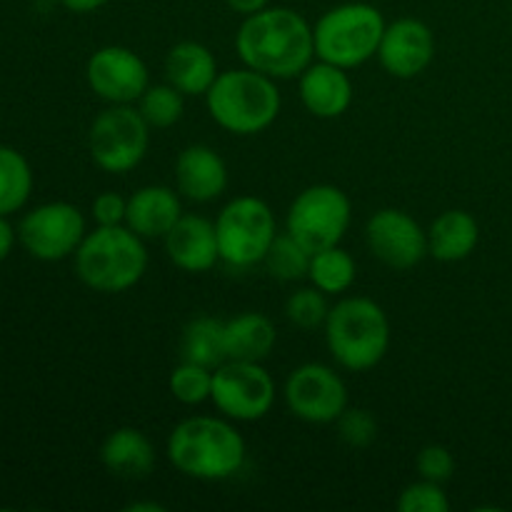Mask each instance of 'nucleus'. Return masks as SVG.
I'll use <instances>...</instances> for the list:
<instances>
[{
  "label": "nucleus",
  "instance_id": "1a4fd4ad",
  "mask_svg": "<svg viewBox=\"0 0 512 512\" xmlns=\"http://www.w3.org/2000/svg\"><path fill=\"white\" fill-rule=\"evenodd\" d=\"M353 220V203L338 185L318 183L295 195L285 215V233L310 253L340 245Z\"/></svg>",
  "mask_w": 512,
  "mask_h": 512
},
{
  "label": "nucleus",
  "instance_id": "4c0bfd02",
  "mask_svg": "<svg viewBox=\"0 0 512 512\" xmlns=\"http://www.w3.org/2000/svg\"><path fill=\"white\" fill-rule=\"evenodd\" d=\"M125 512H165V505L160 503H133L125 508Z\"/></svg>",
  "mask_w": 512,
  "mask_h": 512
},
{
  "label": "nucleus",
  "instance_id": "39448f33",
  "mask_svg": "<svg viewBox=\"0 0 512 512\" xmlns=\"http://www.w3.org/2000/svg\"><path fill=\"white\" fill-rule=\"evenodd\" d=\"M215 123L233 135H258L278 120L283 98L275 78L253 68L225 70L205 93Z\"/></svg>",
  "mask_w": 512,
  "mask_h": 512
},
{
  "label": "nucleus",
  "instance_id": "6e6552de",
  "mask_svg": "<svg viewBox=\"0 0 512 512\" xmlns=\"http://www.w3.org/2000/svg\"><path fill=\"white\" fill-rule=\"evenodd\" d=\"M150 125L135 105H108L88 130V150L100 170L125 175L148 155Z\"/></svg>",
  "mask_w": 512,
  "mask_h": 512
},
{
  "label": "nucleus",
  "instance_id": "dca6fc26",
  "mask_svg": "<svg viewBox=\"0 0 512 512\" xmlns=\"http://www.w3.org/2000/svg\"><path fill=\"white\" fill-rule=\"evenodd\" d=\"M163 240L170 263L185 273H208L218 265L220 245L215 220L198 213H183Z\"/></svg>",
  "mask_w": 512,
  "mask_h": 512
},
{
  "label": "nucleus",
  "instance_id": "b1692460",
  "mask_svg": "<svg viewBox=\"0 0 512 512\" xmlns=\"http://www.w3.org/2000/svg\"><path fill=\"white\" fill-rule=\"evenodd\" d=\"M225 320L213 318V315H198L183 328L180 338V360L185 363L203 365V368L215 370L225 363Z\"/></svg>",
  "mask_w": 512,
  "mask_h": 512
},
{
  "label": "nucleus",
  "instance_id": "72a5a7b5",
  "mask_svg": "<svg viewBox=\"0 0 512 512\" xmlns=\"http://www.w3.org/2000/svg\"><path fill=\"white\" fill-rule=\"evenodd\" d=\"M95 225H125V215H128V198H123L115 190H105L90 205Z\"/></svg>",
  "mask_w": 512,
  "mask_h": 512
},
{
  "label": "nucleus",
  "instance_id": "58836bf2",
  "mask_svg": "<svg viewBox=\"0 0 512 512\" xmlns=\"http://www.w3.org/2000/svg\"><path fill=\"white\" fill-rule=\"evenodd\" d=\"M510 15H512V8H510Z\"/></svg>",
  "mask_w": 512,
  "mask_h": 512
},
{
  "label": "nucleus",
  "instance_id": "c756f323",
  "mask_svg": "<svg viewBox=\"0 0 512 512\" xmlns=\"http://www.w3.org/2000/svg\"><path fill=\"white\" fill-rule=\"evenodd\" d=\"M328 295L323 290H318L315 285L310 288H298L295 293L288 295L285 300V318L290 320V325L300 330H318L323 328L325 320H328L330 305Z\"/></svg>",
  "mask_w": 512,
  "mask_h": 512
},
{
  "label": "nucleus",
  "instance_id": "ddd939ff",
  "mask_svg": "<svg viewBox=\"0 0 512 512\" xmlns=\"http://www.w3.org/2000/svg\"><path fill=\"white\" fill-rule=\"evenodd\" d=\"M365 243L373 258L393 270H410L428 258V230L400 208H383L370 215Z\"/></svg>",
  "mask_w": 512,
  "mask_h": 512
},
{
  "label": "nucleus",
  "instance_id": "cd10ccee",
  "mask_svg": "<svg viewBox=\"0 0 512 512\" xmlns=\"http://www.w3.org/2000/svg\"><path fill=\"white\" fill-rule=\"evenodd\" d=\"M138 110L150 128H173L185 113V95L170 83L148 85V90L140 95Z\"/></svg>",
  "mask_w": 512,
  "mask_h": 512
},
{
  "label": "nucleus",
  "instance_id": "f704fd0d",
  "mask_svg": "<svg viewBox=\"0 0 512 512\" xmlns=\"http://www.w3.org/2000/svg\"><path fill=\"white\" fill-rule=\"evenodd\" d=\"M15 240H18V233H15V228L10 225L8 215H0V263L13 253Z\"/></svg>",
  "mask_w": 512,
  "mask_h": 512
},
{
  "label": "nucleus",
  "instance_id": "a878e982",
  "mask_svg": "<svg viewBox=\"0 0 512 512\" xmlns=\"http://www.w3.org/2000/svg\"><path fill=\"white\" fill-rule=\"evenodd\" d=\"M33 193V168L20 150L0 145V215L25 208Z\"/></svg>",
  "mask_w": 512,
  "mask_h": 512
},
{
  "label": "nucleus",
  "instance_id": "f8f14e48",
  "mask_svg": "<svg viewBox=\"0 0 512 512\" xmlns=\"http://www.w3.org/2000/svg\"><path fill=\"white\" fill-rule=\"evenodd\" d=\"M290 413L310 425H333L348 408V388L340 373L323 363L298 365L283 385Z\"/></svg>",
  "mask_w": 512,
  "mask_h": 512
},
{
  "label": "nucleus",
  "instance_id": "2f4dec72",
  "mask_svg": "<svg viewBox=\"0 0 512 512\" xmlns=\"http://www.w3.org/2000/svg\"><path fill=\"white\" fill-rule=\"evenodd\" d=\"M400 512H448L450 500L445 495L443 485L433 480H415L400 493L398 498Z\"/></svg>",
  "mask_w": 512,
  "mask_h": 512
},
{
  "label": "nucleus",
  "instance_id": "423d86ee",
  "mask_svg": "<svg viewBox=\"0 0 512 512\" xmlns=\"http://www.w3.org/2000/svg\"><path fill=\"white\" fill-rule=\"evenodd\" d=\"M385 25L383 13L370 3L335 5L313 25L315 58L345 70L360 68L378 55Z\"/></svg>",
  "mask_w": 512,
  "mask_h": 512
},
{
  "label": "nucleus",
  "instance_id": "2eb2a0df",
  "mask_svg": "<svg viewBox=\"0 0 512 512\" xmlns=\"http://www.w3.org/2000/svg\"><path fill=\"white\" fill-rule=\"evenodd\" d=\"M435 58V35L428 23L418 18H398L385 25L378 48L383 70L393 78H418Z\"/></svg>",
  "mask_w": 512,
  "mask_h": 512
},
{
  "label": "nucleus",
  "instance_id": "412c9836",
  "mask_svg": "<svg viewBox=\"0 0 512 512\" xmlns=\"http://www.w3.org/2000/svg\"><path fill=\"white\" fill-rule=\"evenodd\" d=\"M218 75L220 70L213 50L198 40H180L165 55V78L185 98L208 93Z\"/></svg>",
  "mask_w": 512,
  "mask_h": 512
},
{
  "label": "nucleus",
  "instance_id": "6ab92c4d",
  "mask_svg": "<svg viewBox=\"0 0 512 512\" xmlns=\"http://www.w3.org/2000/svg\"><path fill=\"white\" fill-rule=\"evenodd\" d=\"M183 215L178 188L168 185H143L128 198L125 225L143 240L165 238Z\"/></svg>",
  "mask_w": 512,
  "mask_h": 512
},
{
  "label": "nucleus",
  "instance_id": "20e7f679",
  "mask_svg": "<svg viewBox=\"0 0 512 512\" xmlns=\"http://www.w3.org/2000/svg\"><path fill=\"white\" fill-rule=\"evenodd\" d=\"M325 343L340 368L365 373L383 363L390 348V320L373 298L350 295L330 305Z\"/></svg>",
  "mask_w": 512,
  "mask_h": 512
},
{
  "label": "nucleus",
  "instance_id": "aec40b11",
  "mask_svg": "<svg viewBox=\"0 0 512 512\" xmlns=\"http://www.w3.org/2000/svg\"><path fill=\"white\" fill-rule=\"evenodd\" d=\"M100 463L110 475L123 480L148 478L158 463V450L143 430L123 425L108 433L100 445Z\"/></svg>",
  "mask_w": 512,
  "mask_h": 512
},
{
  "label": "nucleus",
  "instance_id": "f3484780",
  "mask_svg": "<svg viewBox=\"0 0 512 512\" xmlns=\"http://www.w3.org/2000/svg\"><path fill=\"white\" fill-rule=\"evenodd\" d=\"M175 185L190 203H213L228 188V165L215 148L193 143L175 160Z\"/></svg>",
  "mask_w": 512,
  "mask_h": 512
},
{
  "label": "nucleus",
  "instance_id": "0eeeda50",
  "mask_svg": "<svg viewBox=\"0 0 512 512\" xmlns=\"http://www.w3.org/2000/svg\"><path fill=\"white\" fill-rule=\"evenodd\" d=\"M220 260L230 268H253L263 263L265 253L278 235L273 208L258 195H238L215 218Z\"/></svg>",
  "mask_w": 512,
  "mask_h": 512
},
{
  "label": "nucleus",
  "instance_id": "e433bc0d",
  "mask_svg": "<svg viewBox=\"0 0 512 512\" xmlns=\"http://www.w3.org/2000/svg\"><path fill=\"white\" fill-rule=\"evenodd\" d=\"M60 3H63V8H68L70 13L88 15V13H95V10L105 8L110 0H60Z\"/></svg>",
  "mask_w": 512,
  "mask_h": 512
},
{
  "label": "nucleus",
  "instance_id": "473e14b6",
  "mask_svg": "<svg viewBox=\"0 0 512 512\" xmlns=\"http://www.w3.org/2000/svg\"><path fill=\"white\" fill-rule=\"evenodd\" d=\"M415 468L423 480L433 483H448L455 473V458L445 445H425L415 458Z\"/></svg>",
  "mask_w": 512,
  "mask_h": 512
},
{
  "label": "nucleus",
  "instance_id": "393cba45",
  "mask_svg": "<svg viewBox=\"0 0 512 512\" xmlns=\"http://www.w3.org/2000/svg\"><path fill=\"white\" fill-rule=\"evenodd\" d=\"M308 280L325 295H343L358 280V263L345 248L330 245L310 255Z\"/></svg>",
  "mask_w": 512,
  "mask_h": 512
},
{
  "label": "nucleus",
  "instance_id": "7ed1b4c3",
  "mask_svg": "<svg viewBox=\"0 0 512 512\" xmlns=\"http://www.w3.org/2000/svg\"><path fill=\"white\" fill-rule=\"evenodd\" d=\"M73 258L80 283L95 293H125L148 270L145 240L128 225H98L85 235Z\"/></svg>",
  "mask_w": 512,
  "mask_h": 512
},
{
  "label": "nucleus",
  "instance_id": "c9c22d12",
  "mask_svg": "<svg viewBox=\"0 0 512 512\" xmlns=\"http://www.w3.org/2000/svg\"><path fill=\"white\" fill-rule=\"evenodd\" d=\"M225 5H228L233 13L248 18V15L258 13V10H263V8H268L270 0H225Z\"/></svg>",
  "mask_w": 512,
  "mask_h": 512
},
{
  "label": "nucleus",
  "instance_id": "4468645a",
  "mask_svg": "<svg viewBox=\"0 0 512 512\" xmlns=\"http://www.w3.org/2000/svg\"><path fill=\"white\" fill-rule=\"evenodd\" d=\"M90 90L108 105H135L150 85V70L135 50L103 45L85 65Z\"/></svg>",
  "mask_w": 512,
  "mask_h": 512
},
{
  "label": "nucleus",
  "instance_id": "a211bd4d",
  "mask_svg": "<svg viewBox=\"0 0 512 512\" xmlns=\"http://www.w3.org/2000/svg\"><path fill=\"white\" fill-rule=\"evenodd\" d=\"M298 93L305 110L320 120H333L353 105V80L340 65L310 63L298 78Z\"/></svg>",
  "mask_w": 512,
  "mask_h": 512
},
{
  "label": "nucleus",
  "instance_id": "5701e85b",
  "mask_svg": "<svg viewBox=\"0 0 512 512\" xmlns=\"http://www.w3.org/2000/svg\"><path fill=\"white\" fill-rule=\"evenodd\" d=\"M480 243V225L468 210H445L428 228V255L440 263L470 258Z\"/></svg>",
  "mask_w": 512,
  "mask_h": 512
},
{
  "label": "nucleus",
  "instance_id": "4be33fe9",
  "mask_svg": "<svg viewBox=\"0 0 512 512\" xmlns=\"http://www.w3.org/2000/svg\"><path fill=\"white\" fill-rule=\"evenodd\" d=\"M223 343L225 360L263 363L265 358H270L275 343H278V330L268 315L248 310V313L225 320Z\"/></svg>",
  "mask_w": 512,
  "mask_h": 512
},
{
  "label": "nucleus",
  "instance_id": "f03ea898",
  "mask_svg": "<svg viewBox=\"0 0 512 512\" xmlns=\"http://www.w3.org/2000/svg\"><path fill=\"white\" fill-rule=\"evenodd\" d=\"M165 455L185 478L215 483L240 473L248 448L233 420L195 415L170 430Z\"/></svg>",
  "mask_w": 512,
  "mask_h": 512
},
{
  "label": "nucleus",
  "instance_id": "c85d7f7f",
  "mask_svg": "<svg viewBox=\"0 0 512 512\" xmlns=\"http://www.w3.org/2000/svg\"><path fill=\"white\" fill-rule=\"evenodd\" d=\"M168 388L178 403L190 405V408L208 403L213 395V370L180 360V365H175L170 373Z\"/></svg>",
  "mask_w": 512,
  "mask_h": 512
},
{
  "label": "nucleus",
  "instance_id": "f257e3e1",
  "mask_svg": "<svg viewBox=\"0 0 512 512\" xmlns=\"http://www.w3.org/2000/svg\"><path fill=\"white\" fill-rule=\"evenodd\" d=\"M235 50L248 68L275 80L300 78L315 58L313 25L293 8L268 5L248 15L235 35Z\"/></svg>",
  "mask_w": 512,
  "mask_h": 512
},
{
  "label": "nucleus",
  "instance_id": "7c9ffc66",
  "mask_svg": "<svg viewBox=\"0 0 512 512\" xmlns=\"http://www.w3.org/2000/svg\"><path fill=\"white\" fill-rule=\"evenodd\" d=\"M338 435L350 448H370L378 440V420L365 408H345V413L335 420Z\"/></svg>",
  "mask_w": 512,
  "mask_h": 512
},
{
  "label": "nucleus",
  "instance_id": "9b49d317",
  "mask_svg": "<svg viewBox=\"0 0 512 512\" xmlns=\"http://www.w3.org/2000/svg\"><path fill=\"white\" fill-rule=\"evenodd\" d=\"M88 235L85 215L78 205L53 200L23 215L18 225V240L35 260L58 263L70 258Z\"/></svg>",
  "mask_w": 512,
  "mask_h": 512
},
{
  "label": "nucleus",
  "instance_id": "bb28decb",
  "mask_svg": "<svg viewBox=\"0 0 512 512\" xmlns=\"http://www.w3.org/2000/svg\"><path fill=\"white\" fill-rule=\"evenodd\" d=\"M310 250L303 243L293 238L290 233L275 235L273 245L265 253L263 265L268 275L280 283H298V280L308 278L310 270Z\"/></svg>",
  "mask_w": 512,
  "mask_h": 512
},
{
  "label": "nucleus",
  "instance_id": "9d476101",
  "mask_svg": "<svg viewBox=\"0 0 512 512\" xmlns=\"http://www.w3.org/2000/svg\"><path fill=\"white\" fill-rule=\"evenodd\" d=\"M275 380L263 363L225 360L213 370V395L210 403L223 418L233 423L263 420L275 405Z\"/></svg>",
  "mask_w": 512,
  "mask_h": 512
}]
</instances>
